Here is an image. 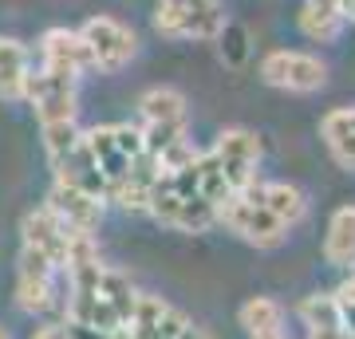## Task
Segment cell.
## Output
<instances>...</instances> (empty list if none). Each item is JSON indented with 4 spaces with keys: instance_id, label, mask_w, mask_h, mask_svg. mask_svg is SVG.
Masks as SVG:
<instances>
[{
    "instance_id": "cell-1",
    "label": "cell",
    "mask_w": 355,
    "mask_h": 339,
    "mask_svg": "<svg viewBox=\"0 0 355 339\" xmlns=\"http://www.w3.org/2000/svg\"><path fill=\"white\" fill-rule=\"evenodd\" d=\"M139 114H142V146L150 158L174 146V142L190 139V103L178 87H150L142 91L139 99ZM158 166V162H154Z\"/></svg>"
},
{
    "instance_id": "cell-2",
    "label": "cell",
    "mask_w": 355,
    "mask_h": 339,
    "mask_svg": "<svg viewBox=\"0 0 355 339\" xmlns=\"http://www.w3.org/2000/svg\"><path fill=\"white\" fill-rule=\"evenodd\" d=\"M83 146L95 158L99 174L107 177V189H114L123 177L135 170V166L146 158V146H142V130L130 123H107V126H91L83 130ZM111 198V193H107Z\"/></svg>"
},
{
    "instance_id": "cell-3",
    "label": "cell",
    "mask_w": 355,
    "mask_h": 339,
    "mask_svg": "<svg viewBox=\"0 0 355 339\" xmlns=\"http://www.w3.org/2000/svg\"><path fill=\"white\" fill-rule=\"evenodd\" d=\"M217 225L237 233L253 249H280L288 241V225H280L277 217L265 209V201L257 198V182L249 189H241V193H229L217 205Z\"/></svg>"
},
{
    "instance_id": "cell-4",
    "label": "cell",
    "mask_w": 355,
    "mask_h": 339,
    "mask_svg": "<svg viewBox=\"0 0 355 339\" xmlns=\"http://www.w3.org/2000/svg\"><path fill=\"white\" fill-rule=\"evenodd\" d=\"M225 24V0H158L154 4V32L166 40H217Z\"/></svg>"
},
{
    "instance_id": "cell-5",
    "label": "cell",
    "mask_w": 355,
    "mask_h": 339,
    "mask_svg": "<svg viewBox=\"0 0 355 339\" xmlns=\"http://www.w3.org/2000/svg\"><path fill=\"white\" fill-rule=\"evenodd\" d=\"M60 288H64V272L36 249H20L16 261V308L24 315H44L60 304Z\"/></svg>"
},
{
    "instance_id": "cell-6",
    "label": "cell",
    "mask_w": 355,
    "mask_h": 339,
    "mask_svg": "<svg viewBox=\"0 0 355 339\" xmlns=\"http://www.w3.org/2000/svg\"><path fill=\"white\" fill-rule=\"evenodd\" d=\"M79 36L91 51V71H99V76L123 71L139 55V36L114 16H91L87 24L79 28Z\"/></svg>"
},
{
    "instance_id": "cell-7",
    "label": "cell",
    "mask_w": 355,
    "mask_h": 339,
    "mask_svg": "<svg viewBox=\"0 0 355 339\" xmlns=\"http://www.w3.org/2000/svg\"><path fill=\"white\" fill-rule=\"evenodd\" d=\"M261 79L268 87L288 91V95H312L328 83V63L312 51H288L277 48L261 60Z\"/></svg>"
},
{
    "instance_id": "cell-8",
    "label": "cell",
    "mask_w": 355,
    "mask_h": 339,
    "mask_svg": "<svg viewBox=\"0 0 355 339\" xmlns=\"http://www.w3.org/2000/svg\"><path fill=\"white\" fill-rule=\"evenodd\" d=\"M209 154L217 158V166H221V174H225L233 193H241V189H249L253 182H261V177H257V170H261V139H257L253 130L229 126V130L217 134Z\"/></svg>"
},
{
    "instance_id": "cell-9",
    "label": "cell",
    "mask_w": 355,
    "mask_h": 339,
    "mask_svg": "<svg viewBox=\"0 0 355 339\" xmlns=\"http://www.w3.org/2000/svg\"><path fill=\"white\" fill-rule=\"evenodd\" d=\"M76 87H79V79L32 67L24 103H32L40 126L44 123H71V119H76Z\"/></svg>"
},
{
    "instance_id": "cell-10",
    "label": "cell",
    "mask_w": 355,
    "mask_h": 339,
    "mask_svg": "<svg viewBox=\"0 0 355 339\" xmlns=\"http://www.w3.org/2000/svg\"><path fill=\"white\" fill-rule=\"evenodd\" d=\"M40 67L55 76H87L91 71V51L79 36V28H48L40 36Z\"/></svg>"
},
{
    "instance_id": "cell-11",
    "label": "cell",
    "mask_w": 355,
    "mask_h": 339,
    "mask_svg": "<svg viewBox=\"0 0 355 339\" xmlns=\"http://www.w3.org/2000/svg\"><path fill=\"white\" fill-rule=\"evenodd\" d=\"M48 205L51 214L60 217L67 229H79V233H99V225H103V214H107V201L103 198H95V193H83V189H76V186H64V182H55L51 186V193H48Z\"/></svg>"
},
{
    "instance_id": "cell-12",
    "label": "cell",
    "mask_w": 355,
    "mask_h": 339,
    "mask_svg": "<svg viewBox=\"0 0 355 339\" xmlns=\"http://www.w3.org/2000/svg\"><path fill=\"white\" fill-rule=\"evenodd\" d=\"M20 233H24V245L28 249L44 252L60 272H64L67 264V249H71V237H76L79 229H67L60 217L51 214L48 205H40V209H32V214L24 217V225H20Z\"/></svg>"
},
{
    "instance_id": "cell-13",
    "label": "cell",
    "mask_w": 355,
    "mask_h": 339,
    "mask_svg": "<svg viewBox=\"0 0 355 339\" xmlns=\"http://www.w3.org/2000/svg\"><path fill=\"white\" fill-rule=\"evenodd\" d=\"M28 76H32V51L12 36H0V99L24 103Z\"/></svg>"
},
{
    "instance_id": "cell-14",
    "label": "cell",
    "mask_w": 355,
    "mask_h": 339,
    "mask_svg": "<svg viewBox=\"0 0 355 339\" xmlns=\"http://www.w3.org/2000/svg\"><path fill=\"white\" fill-rule=\"evenodd\" d=\"M257 198L265 201V209L280 225L296 229L308 221V193L292 182H257Z\"/></svg>"
},
{
    "instance_id": "cell-15",
    "label": "cell",
    "mask_w": 355,
    "mask_h": 339,
    "mask_svg": "<svg viewBox=\"0 0 355 339\" xmlns=\"http://www.w3.org/2000/svg\"><path fill=\"white\" fill-rule=\"evenodd\" d=\"M296 24H300V32H304L308 40H316V44H336L343 24H347L343 0H304Z\"/></svg>"
},
{
    "instance_id": "cell-16",
    "label": "cell",
    "mask_w": 355,
    "mask_h": 339,
    "mask_svg": "<svg viewBox=\"0 0 355 339\" xmlns=\"http://www.w3.org/2000/svg\"><path fill=\"white\" fill-rule=\"evenodd\" d=\"M320 139L343 170H355V107H336L320 119Z\"/></svg>"
},
{
    "instance_id": "cell-17",
    "label": "cell",
    "mask_w": 355,
    "mask_h": 339,
    "mask_svg": "<svg viewBox=\"0 0 355 339\" xmlns=\"http://www.w3.org/2000/svg\"><path fill=\"white\" fill-rule=\"evenodd\" d=\"M324 261L331 268L355 272V205H340L328 221V237H324Z\"/></svg>"
},
{
    "instance_id": "cell-18",
    "label": "cell",
    "mask_w": 355,
    "mask_h": 339,
    "mask_svg": "<svg viewBox=\"0 0 355 339\" xmlns=\"http://www.w3.org/2000/svg\"><path fill=\"white\" fill-rule=\"evenodd\" d=\"M237 320H241L245 336H265V331H280V327H288V320H284V308H280V300H272V296H249V300L241 304V312H237Z\"/></svg>"
},
{
    "instance_id": "cell-19",
    "label": "cell",
    "mask_w": 355,
    "mask_h": 339,
    "mask_svg": "<svg viewBox=\"0 0 355 339\" xmlns=\"http://www.w3.org/2000/svg\"><path fill=\"white\" fill-rule=\"evenodd\" d=\"M300 320L308 327H343V308L336 300V292H312L300 300Z\"/></svg>"
},
{
    "instance_id": "cell-20",
    "label": "cell",
    "mask_w": 355,
    "mask_h": 339,
    "mask_svg": "<svg viewBox=\"0 0 355 339\" xmlns=\"http://www.w3.org/2000/svg\"><path fill=\"white\" fill-rule=\"evenodd\" d=\"M40 134H44V150H48V162L64 158V154L71 150L79 139H83V130H79L76 119H71V123H44V126H40Z\"/></svg>"
},
{
    "instance_id": "cell-21",
    "label": "cell",
    "mask_w": 355,
    "mask_h": 339,
    "mask_svg": "<svg viewBox=\"0 0 355 339\" xmlns=\"http://www.w3.org/2000/svg\"><path fill=\"white\" fill-rule=\"evenodd\" d=\"M217 40H229V48H221V55H225V63H233V67H237V63L245 60V28H233V24H225V32H221V36Z\"/></svg>"
},
{
    "instance_id": "cell-22",
    "label": "cell",
    "mask_w": 355,
    "mask_h": 339,
    "mask_svg": "<svg viewBox=\"0 0 355 339\" xmlns=\"http://www.w3.org/2000/svg\"><path fill=\"white\" fill-rule=\"evenodd\" d=\"M32 339H76V336H71V327H67V324L48 320V324H40L36 331H32Z\"/></svg>"
},
{
    "instance_id": "cell-23",
    "label": "cell",
    "mask_w": 355,
    "mask_h": 339,
    "mask_svg": "<svg viewBox=\"0 0 355 339\" xmlns=\"http://www.w3.org/2000/svg\"><path fill=\"white\" fill-rule=\"evenodd\" d=\"M308 339H355V327H308Z\"/></svg>"
},
{
    "instance_id": "cell-24",
    "label": "cell",
    "mask_w": 355,
    "mask_h": 339,
    "mask_svg": "<svg viewBox=\"0 0 355 339\" xmlns=\"http://www.w3.org/2000/svg\"><path fill=\"white\" fill-rule=\"evenodd\" d=\"M253 339H292L288 327H280V331H265V336H253Z\"/></svg>"
},
{
    "instance_id": "cell-25",
    "label": "cell",
    "mask_w": 355,
    "mask_h": 339,
    "mask_svg": "<svg viewBox=\"0 0 355 339\" xmlns=\"http://www.w3.org/2000/svg\"><path fill=\"white\" fill-rule=\"evenodd\" d=\"M0 339H12V336H8V331H4V327H0Z\"/></svg>"
},
{
    "instance_id": "cell-26",
    "label": "cell",
    "mask_w": 355,
    "mask_h": 339,
    "mask_svg": "<svg viewBox=\"0 0 355 339\" xmlns=\"http://www.w3.org/2000/svg\"><path fill=\"white\" fill-rule=\"evenodd\" d=\"M352 20H355V16H352Z\"/></svg>"
}]
</instances>
